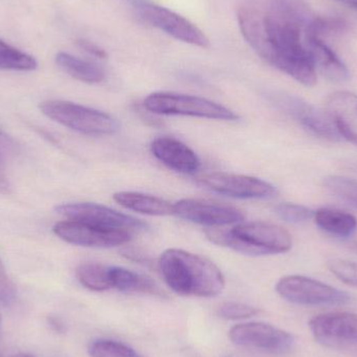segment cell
<instances>
[{
    "label": "cell",
    "mask_w": 357,
    "mask_h": 357,
    "mask_svg": "<svg viewBox=\"0 0 357 357\" xmlns=\"http://www.w3.org/2000/svg\"><path fill=\"white\" fill-rule=\"evenodd\" d=\"M312 18L300 0H274L266 14L250 8L237 12L241 35L258 56L307 87L318 82L304 45V31Z\"/></svg>",
    "instance_id": "obj_1"
},
{
    "label": "cell",
    "mask_w": 357,
    "mask_h": 357,
    "mask_svg": "<svg viewBox=\"0 0 357 357\" xmlns=\"http://www.w3.org/2000/svg\"><path fill=\"white\" fill-rule=\"evenodd\" d=\"M158 264L165 283L178 295L211 298L224 289L225 278L220 268L197 254L169 249L161 254Z\"/></svg>",
    "instance_id": "obj_2"
},
{
    "label": "cell",
    "mask_w": 357,
    "mask_h": 357,
    "mask_svg": "<svg viewBox=\"0 0 357 357\" xmlns=\"http://www.w3.org/2000/svg\"><path fill=\"white\" fill-rule=\"evenodd\" d=\"M205 234L215 245L252 256L287 253L293 245L285 229L266 222H241L231 230L216 227L207 229Z\"/></svg>",
    "instance_id": "obj_3"
},
{
    "label": "cell",
    "mask_w": 357,
    "mask_h": 357,
    "mask_svg": "<svg viewBox=\"0 0 357 357\" xmlns=\"http://www.w3.org/2000/svg\"><path fill=\"white\" fill-rule=\"evenodd\" d=\"M40 109L48 119L85 135H112L119 130V123L111 115L75 102L47 100Z\"/></svg>",
    "instance_id": "obj_4"
},
{
    "label": "cell",
    "mask_w": 357,
    "mask_h": 357,
    "mask_svg": "<svg viewBox=\"0 0 357 357\" xmlns=\"http://www.w3.org/2000/svg\"><path fill=\"white\" fill-rule=\"evenodd\" d=\"M144 107L155 114L183 115L226 121L238 119V115L222 105L199 96L175 92L150 94L144 100Z\"/></svg>",
    "instance_id": "obj_5"
},
{
    "label": "cell",
    "mask_w": 357,
    "mask_h": 357,
    "mask_svg": "<svg viewBox=\"0 0 357 357\" xmlns=\"http://www.w3.org/2000/svg\"><path fill=\"white\" fill-rule=\"evenodd\" d=\"M276 291L287 301L300 305H345L351 301L345 291L299 275L281 278Z\"/></svg>",
    "instance_id": "obj_6"
},
{
    "label": "cell",
    "mask_w": 357,
    "mask_h": 357,
    "mask_svg": "<svg viewBox=\"0 0 357 357\" xmlns=\"http://www.w3.org/2000/svg\"><path fill=\"white\" fill-rule=\"evenodd\" d=\"M134 10L142 21L165 31L178 41L202 48L209 46L207 36L188 19L174 10L144 1L135 2Z\"/></svg>",
    "instance_id": "obj_7"
},
{
    "label": "cell",
    "mask_w": 357,
    "mask_h": 357,
    "mask_svg": "<svg viewBox=\"0 0 357 357\" xmlns=\"http://www.w3.org/2000/svg\"><path fill=\"white\" fill-rule=\"evenodd\" d=\"M271 100L277 108L287 113L314 135L331 142L344 140L335 121L327 111L321 110L291 94H272Z\"/></svg>",
    "instance_id": "obj_8"
},
{
    "label": "cell",
    "mask_w": 357,
    "mask_h": 357,
    "mask_svg": "<svg viewBox=\"0 0 357 357\" xmlns=\"http://www.w3.org/2000/svg\"><path fill=\"white\" fill-rule=\"evenodd\" d=\"M56 213L70 220L86 222L107 229L126 231L148 230L149 225L142 220L121 213L112 208L94 203L63 204L56 208Z\"/></svg>",
    "instance_id": "obj_9"
},
{
    "label": "cell",
    "mask_w": 357,
    "mask_h": 357,
    "mask_svg": "<svg viewBox=\"0 0 357 357\" xmlns=\"http://www.w3.org/2000/svg\"><path fill=\"white\" fill-rule=\"evenodd\" d=\"M314 339L325 347L357 350V314L331 312L310 321Z\"/></svg>",
    "instance_id": "obj_10"
},
{
    "label": "cell",
    "mask_w": 357,
    "mask_h": 357,
    "mask_svg": "<svg viewBox=\"0 0 357 357\" xmlns=\"http://www.w3.org/2000/svg\"><path fill=\"white\" fill-rule=\"evenodd\" d=\"M173 214L182 220L211 228L236 224L245 220L238 208L203 199H183L173 205Z\"/></svg>",
    "instance_id": "obj_11"
},
{
    "label": "cell",
    "mask_w": 357,
    "mask_h": 357,
    "mask_svg": "<svg viewBox=\"0 0 357 357\" xmlns=\"http://www.w3.org/2000/svg\"><path fill=\"white\" fill-rule=\"evenodd\" d=\"M229 337L236 345L255 348L268 354H287L294 345L291 333L266 323L235 325L231 328Z\"/></svg>",
    "instance_id": "obj_12"
},
{
    "label": "cell",
    "mask_w": 357,
    "mask_h": 357,
    "mask_svg": "<svg viewBox=\"0 0 357 357\" xmlns=\"http://www.w3.org/2000/svg\"><path fill=\"white\" fill-rule=\"evenodd\" d=\"M54 232L66 243L89 248L117 247L126 245L132 238L130 231L102 228L70 220L58 222Z\"/></svg>",
    "instance_id": "obj_13"
},
{
    "label": "cell",
    "mask_w": 357,
    "mask_h": 357,
    "mask_svg": "<svg viewBox=\"0 0 357 357\" xmlns=\"http://www.w3.org/2000/svg\"><path fill=\"white\" fill-rule=\"evenodd\" d=\"M199 182L214 192L236 199H266L276 192L271 183L249 176L211 173L199 178Z\"/></svg>",
    "instance_id": "obj_14"
},
{
    "label": "cell",
    "mask_w": 357,
    "mask_h": 357,
    "mask_svg": "<svg viewBox=\"0 0 357 357\" xmlns=\"http://www.w3.org/2000/svg\"><path fill=\"white\" fill-rule=\"evenodd\" d=\"M151 151L160 162L178 173H195L201 165L197 155L175 138H156L151 144Z\"/></svg>",
    "instance_id": "obj_15"
},
{
    "label": "cell",
    "mask_w": 357,
    "mask_h": 357,
    "mask_svg": "<svg viewBox=\"0 0 357 357\" xmlns=\"http://www.w3.org/2000/svg\"><path fill=\"white\" fill-rule=\"evenodd\" d=\"M326 107L344 140L357 146V94L335 92L327 98Z\"/></svg>",
    "instance_id": "obj_16"
},
{
    "label": "cell",
    "mask_w": 357,
    "mask_h": 357,
    "mask_svg": "<svg viewBox=\"0 0 357 357\" xmlns=\"http://www.w3.org/2000/svg\"><path fill=\"white\" fill-rule=\"evenodd\" d=\"M304 45L316 69L333 82H343L349 77L346 65L320 38L304 33Z\"/></svg>",
    "instance_id": "obj_17"
},
{
    "label": "cell",
    "mask_w": 357,
    "mask_h": 357,
    "mask_svg": "<svg viewBox=\"0 0 357 357\" xmlns=\"http://www.w3.org/2000/svg\"><path fill=\"white\" fill-rule=\"evenodd\" d=\"M113 199L129 210L146 215L165 216L173 214V205L169 202L146 193L121 191L114 193Z\"/></svg>",
    "instance_id": "obj_18"
},
{
    "label": "cell",
    "mask_w": 357,
    "mask_h": 357,
    "mask_svg": "<svg viewBox=\"0 0 357 357\" xmlns=\"http://www.w3.org/2000/svg\"><path fill=\"white\" fill-rule=\"evenodd\" d=\"M111 280H112V289L123 293H137L160 298L167 297L165 291L152 279L132 272L127 268L112 266Z\"/></svg>",
    "instance_id": "obj_19"
},
{
    "label": "cell",
    "mask_w": 357,
    "mask_h": 357,
    "mask_svg": "<svg viewBox=\"0 0 357 357\" xmlns=\"http://www.w3.org/2000/svg\"><path fill=\"white\" fill-rule=\"evenodd\" d=\"M314 222L319 228L337 237L352 236L357 231L356 216L333 208H321L314 211Z\"/></svg>",
    "instance_id": "obj_20"
},
{
    "label": "cell",
    "mask_w": 357,
    "mask_h": 357,
    "mask_svg": "<svg viewBox=\"0 0 357 357\" xmlns=\"http://www.w3.org/2000/svg\"><path fill=\"white\" fill-rule=\"evenodd\" d=\"M56 62L67 75L84 83L98 84L105 79V71L102 67L67 52H59Z\"/></svg>",
    "instance_id": "obj_21"
},
{
    "label": "cell",
    "mask_w": 357,
    "mask_h": 357,
    "mask_svg": "<svg viewBox=\"0 0 357 357\" xmlns=\"http://www.w3.org/2000/svg\"><path fill=\"white\" fill-rule=\"evenodd\" d=\"M112 266L88 262L77 268V277L86 289L92 291H105L112 289L111 280Z\"/></svg>",
    "instance_id": "obj_22"
},
{
    "label": "cell",
    "mask_w": 357,
    "mask_h": 357,
    "mask_svg": "<svg viewBox=\"0 0 357 357\" xmlns=\"http://www.w3.org/2000/svg\"><path fill=\"white\" fill-rule=\"evenodd\" d=\"M37 66V61L33 56L0 39V70L31 71Z\"/></svg>",
    "instance_id": "obj_23"
},
{
    "label": "cell",
    "mask_w": 357,
    "mask_h": 357,
    "mask_svg": "<svg viewBox=\"0 0 357 357\" xmlns=\"http://www.w3.org/2000/svg\"><path fill=\"white\" fill-rule=\"evenodd\" d=\"M90 357H144L127 344L113 340H96L88 348Z\"/></svg>",
    "instance_id": "obj_24"
},
{
    "label": "cell",
    "mask_w": 357,
    "mask_h": 357,
    "mask_svg": "<svg viewBox=\"0 0 357 357\" xmlns=\"http://www.w3.org/2000/svg\"><path fill=\"white\" fill-rule=\"evenodd\" d=\"M274 211L278 218L289 224H303L314 216V211L310 208L298 204H279L274 208Z\"/></svg>",
    "instance_id": "obj_25"
},
{
    "label": "cell",
    "mask_w": 357,
    "mask_h": 357,
    "mask_svg": "<svg viewBox=\"0 0 357 357\" xmlns=\"http://www.w3.org/2000/svg\"><path fill=\"white\" fill-rule=\"evenodd\" d=\"M329 271L342 282L357 287V264L343 259H333L328 262Z\"/></svg>",
    "instance_id": "obj_26"
},
{
    "label": "cell",
    "mask_w": 357,
    "mask_h": 357,
    "mask_svg": "<svg viewBox=\"0 0 357 357\" xmlns=\"http://www.w3.org/2000/svg\"><path fill=\"white\" fill-rule=\"evenodd\" d=\"M259 314L258 308L248 304L235 303V302H229V303L222 304L218 308V316L226 320H243V319L251 318Z\"/></svg>",
    "instance_id": "obj_27"
},
{
    "label": "cell",
    "mask_w": 357,
    "mask_h": 357,
    "mask_svg": "<svg viewBox=\"0 0 357 357\" xmlns=\"http://www.w3.org/2000/svg\"><path fill=\"white\" fill-rule=\"evenodd\" d=\"M16 289L0 260V304L10 305L15 300Z\"/></svg>",
    "instance_id": "obj_28"
},
{
    "label": "cell",
    "mask_w": 357,
    "mask_h": 357,
    "mask_svg": "<svg viewBox=\"0 0 357 357\" xmlns=\"http://www.w3.org/2000/svg\"><path fill=\"white\" fill-rule=\"evenodd\" d=\"M77 46L81 48L84 52H87L90 56H94L98 59H107L108 54L104 48L98 46V44L89 41V40L79 39L77 41Z\"/></svg>",
    "instance_id": "obj_29"
},
{
    "label": "cell",
    "mask_w": 357,
    "mask_h": 357,
    "mask_svg": "<svg viewBox=\"0 0 357 357\" xmlns=\"http://www.w3.org/2000/svg\"><path fill=\"white\" fill-rule=\"evenodd\" d=\"M18 150V146L13 138L0 131V155L15 154Z\"/></svg>",
    "instance_id": "obj_30"
},
{
    "label": "cell",
    "mask_w": 357,
    "mask_h": 357,
    "mask_svg": "<svg viewBox=\"0 0 357 357\" xmlns=\"http://www.w3.org/2000/svg\"><path fill=\"white\" fill-rule=\"evenodd\" d=\"M8 189V183L6 180V173H4L3 160H2V156L0 155V191L6 192Z\"/></svg>",
    "instance_id": "obj_31"
},
{
    "label": "cell",
    "mask_w": 357,
    "mask_h": 357,
    "mask_svg": "<svg viewBox=\"0 0 357 357\" xmlns=\"http://www.w3.org/2000/svg\"><path fill=\"white\" fill-rule=\"evenodd\" d=\"M337 1L342 2V3L351 6L352 8L357 10V0H337Z\"/></svg>",
    "instance_id": "obj_32"
},
{
    "label": "cell",
    "mask_w": 357,
    "mask_h": 357,
    "mask_svg": "<svg viewBox=\"0 0 357 357\" xmlns=\"http://www.w3.org/2000/svg\"><path fill=\"white\" fill-rule=\"evenodd\" d=\"M8 357H35V356H31V354H13V356H10Z\"/></svg>",
    "instance_id": "obj_33"
},
{
    "label": "cell",
    "mask_w": 357,
    "mask_h": 357,
    "mask_svg": "<svg viewBox=\"0 0 357 357\" xmlns=\"http://www.w3.org/2000/svg\"><path fill=\"white\" fill-rule=\"evenodd\" d=\"M351 249L354 250V251L356 252V253H357V243H352Z\"/></svg>",
    "instance_id": "obj_34"
},
{
    "label": "cell",
    "mask_w": 357,
    "mask_h": 357,
    "mask_svg": "<svg viewBox=\"0 0 357 357\" xmlns=\"http://www.w3.org/2000/svg\"><path fill=\"white\" fill-rule=\"evenodd\" d=\"M354 206H356V207H357V195H356V202H354Z\"/></svg>",
    "instance_id": "obj_35"
}]
</instances>
